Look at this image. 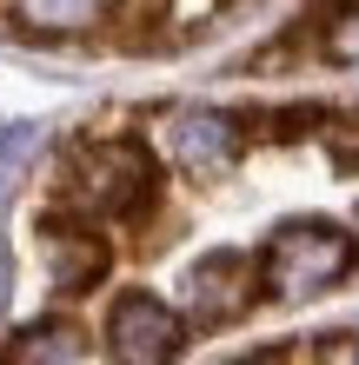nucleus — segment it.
I'll return each mask as SVG.
<instances>
[{"label":"nucleus","instance_id":"f257e3e1","mask_svg":"<svg viewBox=\"0 0 359 365\" xmlns=\"http://www.w3.org/2000/svg\"><path fill=\"white\" fill-rule=\"evenodd\" d=\"M353 266V240L326 220H293L266 240L260 252V286L273 299H313L326 286H340Z\"/></svg>","mask_w":359,"mask_h":365},{"label":"nucleus","instance_id":"f03ea898","mask_svg":"<svg viewBox=\"0 0 359 365\" xmlns=\"http://www.w3.org/2000/svg\"><path fill=\"white\" fill-rule=\"evenodd\" d=\"M67 200L93 220H133V212L153 200V160L146 146L133 140H100L74 160V180H67Z\"/></svg>","mask_w":359,"mask_h":365},{"label":"nucleus","instance_id":"7ed1b4c3","mask_svg":"<svg viewBox=\"0 0 359 365\" xmlns=\"http://www.w3.org/2000/svg\"><path fill=\"white\" fill-rule=\"evenodd\" d=\"M253 279H260V259H246V252H206L180 279V306H186L193 326H233L253 299Z\"/></svg>","mask_w":359,"mask_h":365},{"label":"nucleus","instance_id":"20e7f679","mask_svg":"<svg viewBox=\"0 0 359 365\" xmlns=\"http://www.w3.org/2000/svg\"><path fill=\"white\" fill-rule=\"evenodd\" d=\"M186 346V326L180 312L153 292H126L120 306L107 312V352L126 365H153V359H173Z\"/></svg>","mask_w":359,"mask_h":365},{"label":"nucleus","instance_id":"39448f33","mask_svg":"<svg viewBox=\"0 0 359 365\" xmlns=\"http://www.w3.org/2000/svg\"><path fill=\"white\" fill-rule=\"evenodd\" d=\"M240 153V126L226 113H180L173 120V160L186 173H220Z\"/></svg>","mask_w":359,"mask_h":365},{"label":"nucleus","instance_id":"423d86ee","mask_svg":"<svg viewBox=\"0 0 359 365\" xmlns=\"http://www.w3.org/2000/svg\"><path fill=\"white\" fill-rule=\"evenodd\" d=\"M107 272V240L87 226H47V279L60 292H87Z\"/></svg>","mask_w":359,"mask_h":365},{"label":"nucleus","instance_id":"0eeeda50","mask_svg":"<svg viewBox=\"0 0 359 365\" xmlns=\"http://www.w3.org/2000/svg\"><path fill=\"white\" fill-rule=\"evenodd\" d=\"M7 359H20V365H74V359H87V332H74V326H27L7 346Z\"/></svg>","mask_w":359,"mask_h":365},{"label":"nucleus","instance_id":"6e6552de","mask_svg":"<svg viewBox=\"0 0 359 365\" xmlns=\"http://www.w3.org/2000/svg\"><path fill=\"white\" fill-rule=\"evenodd\" d=\"M87 14H93V0H20V20L40 27V34H67V27H80Z\"/></svg>","mask_w":359,"mask_h":365},{"label":"nucleus","instance_id":"1a4fd4ad","mask_svg":"<svg viewBox=\"0 0 359 365\" xmlns=\"http://www.w3.org/2000/svg\"><path fill=\"white\" fill-rule=\"evenodd\" d=\"M320 47H326V60H333V67H359V14H340V20L326 27V40H320Z\"/></svg>","mask_w":359,"mask_h":365},{"label":"nucleus","instance_id":"9d476101","mask_svg":"<svg viewBox=\"0 0 359 365\" xmlns=\"http://www.w3.org/2000/svg\"><path fill=\"white\" fill-rule=\"evenodd\" d=\"M40 153V126H14V133H0V180L20 173V160Z\"/></svg>","mask_w":359,"mask_h":365},{"label":"nucleus","instance_id":"9b49d317","mask_svg":"<svg viewBox=\"0 0 359 365\" xmlns=\"http://www.w3.org/2000/svg\"><path fill=\"white\" fill-rule=\"evenodd\" d=\"M326 146H333V160H340V166H359V113H346L340 126H333Z\"/></svg>","mask_w":359,"mask_h":365}]
</instances>
